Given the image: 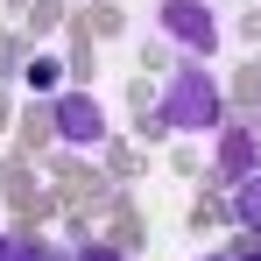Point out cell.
<instances>
[{
    "instance_id": "6da1fadb",
    "label": "cell",
    "mask_w": 261,
    "mask_h": 261,
    "mask_svg": "<svg viewBox=\"0 0 261 261\" xmlns=\"http://www.w3.org/2000/svg\"><path fill=\"white\" fill-rule=\"evenodd\" d=\"M155 120L176 134H205L219 127V85L205 78V71H176L170 92H163V106H155Z\"/></svg>"
},
{
    "instance_id": "7a4b0ae2",
    "label": "cell",
    "mask_w": 261,
    "mask_h": 261,
    "mask_svg": "<svg viewBox=\"0 0 261 261\" xmlns=\"http://www.w3.org/2000/svg\"><path fill=\"white\" fill-rule=\"evenodd\" d=\"M57 134H64L71 148H99V141H106V113L92 106L85 92H57Z\"/></svg>"
},
{
    "instance_id": "3957f363",
    "label": "cell",
    "mask_w": 261,
    "mask_h": 261,
    "mask_svg": "<svg viewBox=\"0 0 261 261\" xmlns=\"http://www.w3.org/2000/svg\"><path fill=\"white\" fill-rule=\"evenodd\" d=\"M163 29H170L184 49H212L219 43V21L205 0H163Z\"/></svg>"
},
{
    "instance_id": "277c9868",
    "label": "cell",
    "mask_w": 261,
    "mask_h": 261,
    "mask_svg": "<svg viewBox=\"0 0 261 261\" xmlns=\"http://www.w3.org/2000/svg\"><path fill=\"white\" fill-rule=\"evenodd\" d=\"M219 170H233V176H247V170H254V134H226V148H219Z\"/></svg>"
},
{
    "instance_id": "5b68a950",
    "label": "cell",
    "mask_w": 261,
    "mask_h": 261,
    "mask_svg": "<svg viewBox=\"0 0 261 261\" xmlns=\"http://www.w3.org/2000/svg\"><path fill=\"white\" fill-rule=\"evenodd\" d=\"M233 212H240V219L261 233V176H247V184H240V205H233Z\"/></svg>"
},
{
    "instance_id": "8992f818",
    "label": "cell",
    "mask_w": 261,
    "mask_h": 261,
    "mask_svg": "<svg viewBox=\"0 0 261 261\" xmlns=\"http://www.w3.org/2000/svg\"><path fill=\"white\" fill-rule=\"evenodd\" d=\"M29 85H43V92L57 85V64H49V57H36V64H29Z\"/></svg>"
},
{
    "instance_id": "52a82bcc",
    "label": "cell",
    "mask_w": 261,
    "mask_h": 261,
    "mask_svg": "<svg viewBox=\"0 0 261 261\" xmlns=\"http://www.w3.org/2000/svg\"><path fill=\"white\" fill-rule=\"evenodd\" d=\"M14 261H57L49 247H14Z\"/></svg>"
},
{
    "instance_id": "ba28073f",
    "label": "cell",
    "mask_w": 261,
    "mask_h": 261,
    "mask_svg": "<svg viewBox=\"0 0 261 261\" xmlns=\"http://www.w3.org/2000/svg\"><path fill=\"white\" fill-rule=\"evenodd\" d=\"M78 261H120V254H113V247H85Z\"/></svg>"
},
{
    "instance_id": "9c48e42d",
    "label": "cell",
    "mask_w": 261,
    "mask_h": 261,
    "mask_svg": "<svg viewBox=\"0 0 261 261\" xmlns=\"http://www.w3.org/2000/svg\"><path fill=\"white\" fill-rule=\"evenodd\" d=\"M0 261H14V240H7V233H0Z\"/></svg>"
},
{
    "instance_id": "30bf717a",
    "label": "cell",
    "mask_w": 261,
    "mask_h": 261,
    "mask_svg": "<svg viewBox=\"0 0 261 261\" xmlns=\"http://www.w3.org/2000/svg\"><path fill=\"white\" fill-rule=\"evenodd\" d=\"M247 261H261V254H247Z\"/></svg>"
}]
</instances>
